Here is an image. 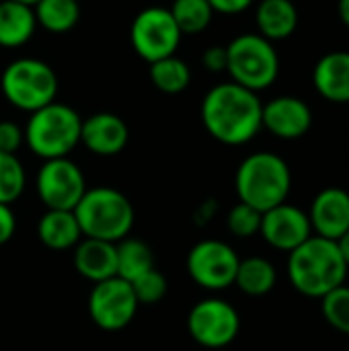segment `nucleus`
Listing matches in <instances>:
<instances>
[{"label": "nucleus", "instance_id": "24", "mask_svg": "<svg viewBox=\"0 0 349 351\" xmlns=\"http://www.w3.org/2000/svg\"><path fill=\"white\" fill-rule=\"evenodd\" d=\"M150 269H154V253L150 245L134 237H125L117 243V278L132 284Z\"/></svg>", "mask_w": 349, "mask_h": 351}, {"label": "nucleus", "instance_id": "14", "mask_svg": "<svg viewBox=\"0 0 349 351\" xmlns=\"http://www.w3.org/2000/svg\"><path fill=\"white\" fill-rule=\"evenodd\" d=\"M261 125L280 140H298L313 128V109L300 97L280 95L263 103Z\"/></svg>", "mask_w": 349, "mask_h": 351}, {"label": "nucleus", "instance_id": "30", "mask_svg": "<svg viewBox=\"0 0 349 351\" xmlns=\"http://www.w3.org/2000/svg\"><path fill=\"white\" fill-rule=\"evenodd\" d=\"M132 290H134V296H136L138 304L150 306V304H158L167 296L169 282L158 269H150V271L142 274L138 280L132 282Z\"/></svg>", "mask_w": 349, "mask_h": 351}, {"label": "nucleus", "instance_id": "4", "mask_svg": "<svg viewBox=\"0 0 349 351\" xmlns=\"http://www.w3.org/2000/svg\"><path fill=\"white\" fill-rule=\"evenodd\" d=\"M84 239L119 243L130 237L136 220L132 202L113 187H91L72 210Z\"/></svg>", "mask_w": 349, "mask_h": 351}, {"label": "nucleus", "instance_id": "32", "mask_svg": "<svg viewBox=\"0 0 349 351\" xmlns=\"http://www.w3.org/2000/svg\"><path fill=\"white\" fill-rule=\"evenodd\" d=\"M204 68L210 72H226V45H212L202 56Z\"/></svg>", "mask_w": 349, "mask_h": 351}, {"label": "nucleus", "instance_id": "6", "mask_svg": "<svg viewBox=\"0 0 349 351\" xmlns=\"http://www.w3.org/2000/svg\"><path fill=\"white\" fill-rule=\"evenodd\" d=\"M226 72L230 80L261 93L280 76V56L272 41L259 33H243L226 45Z\"/></svg>", "mask_w": 349, "mask_h": 351}, {"label": "nucleus", "instance_id": "9", "mask_svg": "<svg viewBox=\"0 0 349 351\" xmlns=\"http://www.w3.org/2000/svg\"><path fill=\"white\" fill-rule=\"evenodd\" d=\"M187 331L206 350H226L241 333V315L222 298H206L189 311Z\"/></svg>", "mask_w": 349, "mask_h": 351}, {"label": "nucleus", "instance_id": "18", "mask_svg": "<svg viewBox=\"0 0 349 351\" xmlns=\"http://www.w3.org/2000/svg\"><path fill=\"white\" fill-rule=\"evenodd\" d=\"M74 269L84 280L99 284L117 276V243L84 239L74 247Z\"/></svg>", "mask_w": 349, "mask_h": 351}, {"label": "nucleus", "instance_id": "39", "mask_svg": "<svg viewBox=\"0 0 349 351\" xmlns=\"http://www.w3.org/2000/svg\"><path fill=\"white\" fill-rule=\"evenodd\" d=\"M78 2H80V0H78Z\"/></svg>", "mask_w": 349, "mask_h": 351}, {"label": "nucleus", "instance_id": "11", "mask_svg": "<svg viewBox=\"0 0 349 351\" xmlns=\"http://www.w3.org/2000/svg\"><path fill=\"white\" fill-rule=\"evenodd\" d=\"M35 189L47 210H74L88 187L80 167L64 156L43 160L35 179Z\"/></svg>", "mask_w": 349, "mask_h": 351}, {"label": "nucleus", "instance_id": "22", "mask_svg": "<svg viewBox=\"0 0 349 351\" xmlns=\"http://www.w3.org/2000/svg\"><path fill=\"white\" fill-rule=\"evenodd\" d=\"M276 284H278V269L269 259H265V257L241 259L237 278H234V286L243 294L259 298V296L269 294L276 288Z\"/></svg>", "mask_w": 349, "mask_h": 351}, {"label": "nucleus", "instance_id": "21", "mask_svg": "<svg viewBox=\"0 0 349 351\" xmlns=\"http://www.w3.org/2000/svg\"><path fill=\"white\" fill-rule=\"evenodd\" d=\"M37 21L33 6L0 0V47H21L25 45L35 33Z\"/></svg>", "mask_w": 349, "mask_h": 351}, {"label": "nucleus", "instance_id": "13", "mask_svg": "<svg viewBox=\"0 0 349 351\" xmlns=\"http://www.w3.org/2000/svg\"><path fill=\"white\" fill-rule=\"evenodd\" d=\"M259 234L272 249L290 253L313 237V226L302 208L284 202L263 212Z\"/></svg>", "mask_w": 349, "mask_h": 351}, {"label": "nucleus", "instance_id": "38", "mask_svg": "<svg viewBox=\"0 0 349 351\" xmlns=\"http://www.w3.org/2000/svg\"><path fill=\"white\" fill-rule=\"evenodd\" d=\"M220 351H224V350H220Z\"/></svg>", "mask_w": 349, "mask_h": 351}, {"label": "nucleus", "instance_id": "20", "mask_svg": "<svg viewBox=\"0 0 349 351\" xmlns=\"http://www.w3.org/2000/svg\"><path fill=\"white\" fill-rule=\"evenodd\" d=\"M37 237L51 251H68L82 241V230L72 210H47L37 222Z\"/></svg>", "mask_w": 349, "mask_h": 351}, {"label": "nucleus", "instance_id": "37", "mask_svg": "<svg viewBox=\"0 0 349 351\" xmlns=\"http://www.w3.org/2000/svg\"><path fill=\"white\" fill-rule=\"evenodd\" d=\"M12 2H21V4H27V6H35L39 0H12Z\"/></svg>", "mask_w": 349, "mask_h": 351}, {"label": "nucleus", "instance_id": "7", "mask_svg": "<svg viewBox=\"0 0 349 351\" xmlns=\"http://www.w3.org/2000/svg\"><path fill=\"white\" fill-rule=\"evenodd\" d=\"M58 76L53 68L37 58L12 60L0 74V88L4 99L27 113H33L56 101Z\"/></svg>", "mask_w": 349, "mask_h": 351}, {"label": "nucleus", "instance_id": "12", "mask_svg": "<svg viewBox=\"0 0 349 351\" xmlns=\"http://www.w3.org/2000/svg\"><path fill=\"white\" fill-rule=\"evenodd\" d=\"M138 306L132 284L117 276L95 284L88 294V315L103 331L125 329L134 321Z\"/></svg>", "mask_w": 349, "mask_h": 351}, {"label": "nucleus", "instance_id": "28", "mask_svg": "<svg viewBox=\"0 0 349 351\" xmlns=\"http://www.w3.org/2000/svg\"><path fill=\"white\" fill-rule=\"evenodd\" d=\"M323 319L331 329L341 335H349V286H339L321 298Z\"/></svg>", "mask_w": 349, "mask_h": 351}, {"label": "nucleus", "instance_id": "23", "mask_svg": "<svg viewBox=\"0 0 349 351\" xmlns=\"http://www.w3.org/2000/svg\"><path fill=\"white\" fill-rule=\"evenodd\" d=\"M35 21L41 29L53 35H64L72 31L80 19L78 0H39L33 6Z\"/></svg>", "mask_w": 349, "mask_h": 351}, {"label": "nucleus", "instance_id": "26", "mask_svg": "<svg viewBox=\"0 0 349 351\" xmlns=\"http://www.w3.org/2000/svg\"><path fill=\"white\" fill-rule=\"evenodd\" d=\"M169 10L183 35L204 33L214 16V10L208 0H173Z\"/></svg>", "mask_w": 349, "mask_h": 351}, {"label": "nucleus", "instance_id": "2", "mask_svg": "<svg viewBox=\"0 0 349 351\" xmlns=\"http://www.w3.org/2000/svg\"><path fill=\"white\" fill-rule=\"evenodd\" d=\"M286 271L298 294L321 300L325 294L346 284L349 267L335 241L313 234L306 243L288 253Z\"/></svg>", "mask_w": 349, "mask_h": 351}, {"label": "nucleus", "instance_id": "27", "mask_svg": "<svg viewBox=\"0 0 349 351\" xmlns=\"http://www.w3.org/2000/svg\"><path fill=\"white\" fill-rule=\"evenodd\" d=\"M27 187V173L16 154L0 152V204H14Z\"/></svg>", "mask_w": 349, "mask_h": 351}, {"label": "nucleus", "instance_id": "3", "mask_svg": "<svg viewBox=\"0 0 349 351\" xmlns=\"http://www.w3.org/2000/svg\"><path fill=\"white\" fill-rule=\"evenodd\" d=\"M234 189L241 204L261 214L288 202L292 189L290 165L276 152H253L237 169Z\"/></svg>", "mask_w": 349, "mask_h": 351}, {"label": "nucleus", "instance_id": "35", "mask_svg": "<svg viewBox=\"0 0 349 351\" xmlns=\"http://www.w3.org/2000/svg\"><path fill=\"white\" fill-rule=\"evenodd\" d=\"M337 14L339 21L349 29V0H337Z\"/></svg>", "mask_w": 349, "mask_h": 351}, {"label": "nucleus", "instance_id": "17", "mask_svg": "<svg viewBox=\"0 0 349 351\" xmlns=\"http://www.w3.org/2000/svg\"><path fill=\"white\" fill-rule=\"evenodd\" d=\"M313 86L319 97L335 105L349 103V51L337 49L321 56L313 68Z\"/></svg>", "mask_w": 349, "mask_h": 351}, {"label": "nucleus", "instance_id": "36", "mask_svg": "<svg viewBox=\"0 0 349 351\" xmlns=\"http://www.w3.org/2000/svg\"><path fill=\"white\" fill-rule=\"evenodd\" d=\"M335 243H337V247H339V251H341V255H344V259H346V263H348L349 267V230L341 239H337Z\"/></svg>", "mask_w": 349, "mask_h": 351}, {"label": "nucleus", "instance_id": "25", "mask_svg": "<svg viewBox=\"0 0 349 351\" xmlns=\"http://www.w3.org/2000/svg\"><path fill=\"white\" fill-rule=\"evenodd\" d=\"M148 74H150V82L165 95H179L191 82V70L187 62L177 56H169L158 62H152Z\"/></svg>", "mask_w": 349, "mask_h": 351}, {"label": "nucleus", "instance_id": "31", "mask_svg": "<svg viewBox=\"0 0 349 351\" xmlns=\"http://www.w3.org/2000/svg\"><path fill=\"white\" fill-rule=\"evenodd\" d=\"M25 144V130L14 121H0V152L16 154L19 148Z\"/></svg>", "mask_w": 349, "mask_h": 351}, {"label": "nucleus", "instance_id": "19", "mask_svg": "<svg viewBox=\"0 0 349 351\" xmlns=\"http://www.w3.org/2000/svg\"><path fill=\"white\" fill-rule=\"evenodd\" d=\"M255 25L257 33L267 41H284L298 29V8L292 0H259Z\"/></svg>", "mask_w": 349, "mask_h": 351}, {"label": "nucleus", "instance_id": "1", "mask_svg": "<svg viewBox=\"0 0 349 351\" xmlns=\"http://www.w3.org/2000/svg\"><path fill=\"white\" fill-rule=\"evenodd\" d=\"M261 113L259 95L232 80L212 86L200 107L206 132L224 146L249 144L263 130Z\"/></svg>", "mask_w": 349, "mask_h": 351}, {"label": "nucleus", "instance_id": "29", "mask_svg": "<svg viewBox=\"0 0 349 351\" xmlns=\"http://www.w3.org/2000/svg\"><path fill=\"white\" fill-rule=\"evenodd\" d=\"M261 216L263 214L259 210L239 202L234 208H230V212L226 216V228L237 239H251V237L259 234Z\"/></svg>", "mask_w": 349, "mask_h": 351}, {"label": "nucleus", "instance_id": "16", "mask_svg": "<svg viewBox=\"0 0 349 351\" xmlns=\"http://www.w3.org/2000/svg\"><path fill=\"white\" fill-rule=\"evenodd\" d=\"M130 140V130L125 121L109 111L93 113L82 119L80 144L97 156H115L119 154Z\"/></svg>", "mask_w": 349, "mask_h": 351}, {"label": "nucleus", "instance_id": "10", "mask_svg": "<svg viewBox=\"0 0 349 351\" xmlns=\"http://www.w3.org/2000/svg\"><path fill=\"white\" fill-rule=\"evenodd\" d=\"M241 257L224 241L208 239L191 247L187 255L189 278L204 290L220 292L234 286Z\"/></svg>", "mask_w": 349, "mask_h": 351}, {"label": "nucleus", "instance_id": "33", "mask_svg": "<svg viewBox=\"0 0 349 351\" xmlns=\"http://www.w3.org/2000/svg\"><path fill=\"white\" fill-rule=\"evenodd\" d=\"M208 2H210L214 14L218 12V14L230 16V14H241V12L249 10L255 0H208Z\"/></svg>", "mask_w": 349, "mask_h": 351}, {"label": "nucleus", "instance_id": "5", "mask_svg": "<svg viewBox=\"0 0 349 351\" xmlns=\"http://www.w3.org/2000/svg\"><path fill=\"white\" fill-rule=\"evenodd\" d=\"M82 117L76 109L64 103H49L29 115L25 130L27 148L43 158H64L80 144Z\"/></svg>", "mask_w": 349, "mask_h": 351}, {"label": "nucleus", "instance_id": "34", "mask_svg": "<svg viewBox=\"0 0 349 351\" xmlns=\"http://www.w3.org/2000/svg\"><path fill=\"white\" fill-rule=\"evenodd\" d=\"M14 230H16V218H14L12 208L6 204H0V247L6 245L14 237Z\"/></svg>", "mask_w": 349, "mask_h": 351}, {"label": "nucleus", "instance_id": "8", "mask_svg": "<svg viewBox=\"0 0 349 351\" xmlns=\"http://www.w3.org/2000/svg\"><path fill=\"white\" fill-rule=\"evenodd\" d=\"M183 33L173 14L165 6H148L140 10L130 27V41L134 51L148 64L175 56Z\"/></svg>", "mask_w": 349, "mask_h": 351}, {"label": "nucleus", "instance_id": "15", "mask_svg": "<svg viewBox=\"0 0 349 351\" xmlns=\"http://www.w3.org/2000/svg\"><path fill=\"white\" fill-rule=\"evenodd\" d=\"M313 234L337 241L349 230V191L344 187L321 189L306 212Z\"/></svg>", "mask_w": 349, "mask_h": 351}]
</instances>
